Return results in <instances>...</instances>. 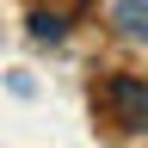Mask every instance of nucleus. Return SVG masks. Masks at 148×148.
I'll return each mask as SVG.
<instances>
[{"label": "nucleus", "mask_w": 148, "mask_h": 148, "mask_svg": "<svg viewBox=\"0 0 148 148\" xmlns=\"http://www.w3.org/2000/svg\"><path fill=\"white\" fill-rule=\"evenodd\" d=\"M31 37L37 43H56L62 37V12H31Z\"/></svg>", "instance_id": "nucleus-3"}, {"label": "nucleus", "mask_w": 148, "mask_h": 148, "mask_svg": "<svg viewBox=\"0 0 148 148\" xmlns=\"http://www.w3.org/2000/svg\"><path fill=\"white\" fill-rule=\"evenodd\" d=\"M105 99H111V111H117V123H123V130H148V80L117 74Z\"/></svg>", "instance_id": "nucleus-1"}, {"label": "nucleus", "mask_w": 148, "mask_h": 148, "mask_svg": "<svg viewBox=\"0 0 148 148\" xmlns=\"http://www.w3.org/2000/svg\"><path fill=\"white\" fill-rule=\"evenodd\" d=\"M111 25H117L130 43H148V0H117V6H111Z\"/></svg>", "instance_id": "nucleus-2"}]
</instances>
